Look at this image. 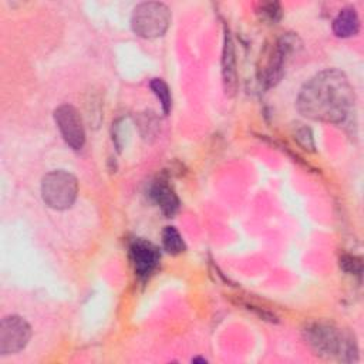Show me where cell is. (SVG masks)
I'll list each match as a JSON object with an SVG mask.
<instances>
[{"mask_svg": "<svg viewBox=\"0 0 364 364\" xmlns=\"http://www.w3.org/2000/svg\"><path fill=\"white\" fill-rule=\"evenodd\" d=\"M353 105V87L347 75L337 68H327L311 77L296 100V107L303 117L331 124L346 121Z\"/></svg>", "mask_w": 364, "mask_h": 364, "instance_id": "obj_1", "label": "cell"}, {"mask_svg": "<svg viewBox=\"0 0 364 364\" xmlns=\"http://www.w3.org/2000/svg\"><path fill=\"white\" fill-rule=\"evenodd\" d=\"M304 337L311 348L320 355H334L341 361H353V355L357 354L354 340L327 323L309 324L304 330Z\"/></svg>", "mask_w": 364, "mask_h": 364, "instance_id": "obj_2", "label": "cell"}, {"mask_svg": "<svg viewBox=\"0 0 364 364\" xmlns=\"http://www.w3.org/2000/svg\"><path fill=\"white\" fill-rule=\"evenodd\" d=\"M171 23V11L159 1L138 4L131 16V27L135 34L144 38H156L165 34Z\"/></svg>", "mask_w": 364, "mask_h": 364, "instance_id": "obj_3", "label": "cell"}, {"mask_svg": "<svg viewBox=\"0 0 364 364\" xmlns=\"http://www.w3.org/2000/svg\"><path fill=\"white\" fill-rule=\"evenodd\" d=\"M78 192V183L73 173L58 169L48 172L41 181V196L47 206L64 210L68 209Z\"/></svg>", "mask_w": 364, "mask_h": 364, "instance_id": "obj_4", "label": "cell"}, {"mask_svg": "<svg viewBox=\"0 0 364 364\" xmlns=\"http://www.w3.org/2000/svg\"><path fill=\"white\" fill-rule=\"evenodd\" d=\"M31 336L30 324L20 316H6L0 323V354H14L26 347Z\"/></svg>", "mask_w": 364, "mask_h": 364, "instance_id": "obj_5", "label": "cell"}, {"mask_svg": "<svg viewBox=\"0 0 364 364\" xmlns=\"http://www.w3.org/2000/svg\"><path fill=\"white\" fill-rule=\"evenodd\" d=\"M54 121L68 146H71L73 149L82 148L85 142V132L81 117L73 105L63 104L55 108Z\"/></svg>", "mask_w": 364, "mask_h": 364, "instance_id": "obj_6", "label": "cell"}, {"mask_svg": "<svg viewBox=\"0 0 364 364\" xmlns=\"http://www.w3.org/2000/svg\"><path fill=\"white\" fill-rule=\"evenodd\" d=\"M296 41H297V37L290 34L282 36L276 41L274 50L272 51L263 71V82H266L267 87L274 85L282 78L287 55H290V53L294 50Z\"/></svg>", "mask_w": 364, "mask_h": 364, "instance_id": "obj_7", "label": "cell"}, {"mask_svg": "<svg viewBox=\"0 0 364 364\" xmlns=\"http://www.w3.org/2000/svg\"><path fill=\"white\" fill-rule=\"evenodd\" d=\"M129 255L134 270L141 279H146L156 269L161 259L158 247L142 239H136L132 242L129 247Z\"/></svg>", "mask_w": 364, "mask_h": 364, "instance_id": "obj_8", "label": "cell"}, {"mask_svg": "<svg viewBox=\"0 0 364 364\" xmlns=\"http://www.w3.org/2000/svg\"><path fill=\"white\" fill-rule=\"evenodd\" d=\"M222 77L226 94H233L236 90V58L230 34H225L223 53H222Z\"/></svg>", "mask_w": 364, "mask_h": 364, "instance_id": "obj_9", "label": "cell"}, {"mask_svg": "<svg viewBox=\"0 0 364 364\" xmlns=\"http://www.w3.org/2000/svg\"><path fill=\"white\" fill-rule=\"evenodd\" d=\"M360 30V18L354 7H344L333 20V33L337 37L347 38L355 36Z\"/></svg>", "mask_w": 364, "mask_h": 364, "instance_id": "obj_10", "label": "cell"}, {"mask_svg": "<svg viewBox=\"0 0 364 364\" xmlns=\"http://www.w3.org/2000/svg\"><path fill=\"white\" fill-rule=\"evenodd\" d=\"M151 196L166 216H171L178 210L179 200L175 192L164 181H156L151 186Z\"/></svg>", "mask_w": 364, "mask_h": 364, "instance_id": "obj_11", "label": "cell"}, {"mask_svg": "<svg viewBox=\"0 0 364 364\" xmlns=\"http://www.w3.org/2000/svg\"><path fill=\"white\" fill-rule=\"evenodd\" d=\"M164 249L171 255H179L185 250V242L173 226H166L162 232Z\"/></svg>", "mask_w": 364, "mask_h": 364, "instance_id": "obj_12", "label": "cell"}, {"mask_svg": "<svg viewBox=\"0 0 364 364\" xmlns=\"http://www.w3.org/2000/svg\"><path fill=\"white\" fill-rule=\"evenodd\" d=\"M151 90L154 91V94L158 97L161 105H162V109L165 114H168L171 111V92H169V88L166 85V82L161 78H154L151 82Z\"/></svg>", "mask_w": 364, "mask_h": 364, "instance_id": "obj_13", "label": "cell"}, {"mask_svg": "<svg viewBox=\"0 0 364 364\" xmlns=\"http://www.w3.org/2000/svg\"><path fill=\"white\" fill-rule=\"evenodd\" d=\"M293 136L297 141V144L306 149V151H314V138L311 129L304 124H297L293 129Z\"/></svg>", "mask_w": 364, "mask_h": 364, "instance_id": "obj_14", "label": "cell"}, {"mask_svg": "<svg viewBox=\"0 0 364 364\" xmlns=\"http://www.w3.org/2000/svg\"><path fill=\"white\" fill-rule=\"evenodd\" d=\"M340 266L347 273H360L361 272V262L358 257L354 256H344L340 259Z\"/></svg>", "mask_w": 364, "mask_h": 364, "instance_id": "obj_15", "label": "cell"}, {"mask_svg": "<svg viewBox=\"0 0 364 364\" xmlns=\"http://www.w3.org/2000/svg\"><path fill=\"white\" fill-rule=\"evenodd\" d=\"M262 14L267 16L269 20L276 21L280 17V6L277 3H267L262 6Z\"/></svg>", "mask_w": 364, "mask_h": 364, "instance_id": "obj_16", "label": "cell"}, {"mask_svg": "<svg viewBox=\"0 0 364 364\" xmlns=\"http://www.w3.org/2000/svg\"><path fill=\"white\" fill-rule=\"evenodd\" d=\"M192 361H193V363H198V361H199V363H206V360H205V358H199V357H196V358H193V360H192Z\"/></svg>", "mask_w": 364, "mask_h": 364, "instance_id": "obj_17", "label": "cell"}]
</instances>
